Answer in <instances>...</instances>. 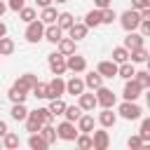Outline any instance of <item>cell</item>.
<instances>
[{
	"mask_svg": "<svg viewBox=\"0 0 150 150\" xmlns=\"http://www.w3.org/2000/svg\"><path fill=\"white\" fill-rule=\"evenodd\" d=\"M0 148H2V141H0Z\"/></svg>",
	"mask_w": 150,
	"mask_h": 150,
	"instance_id": "53",
	"label": "cell"
},
{
	"mask_svg": "<svg viewBox=\"0 0 150 150\" xmlns=\"http://www.w3.org/2000/svg\"><path fill=\"white\" fill-rule=\"evenodd\" d=\"M28 148H30V150H45V148H49V143H47V141L35 131V134H30V136H28Z\"/></svg>",
	"mask_w": 150,
	"mask_h": 150,
	"instance_id": "29",
	"label": "cell"
},
{
	"mask_svg": "<svg viewBox=\"0 0 150 150\" xmlns=\"http://www.w3.org/2000/svg\"><path fill=\"white\" fill-rule=\"evenodd\" d=\"M0 141H2V148H7V150H16V148L21 145V141H19V136H16L14 131H7Z\"/></svg>",
	"mask_w": 150,
	"mask_h": 150,
	"instance_id": "28",
	"label": "cell"
},
{
	"mask_svg": "<svg viewBox=\"0 0 150 150\" xmlns=\"http://www.w3.org/2000/svg\"><path fill=\"white\" fill-rule=\"evenodd\" d=\"M54 2H59V5H63V2H68V0H54Z\"/></svg>",
	"mask_w": 150,
	"mask_h": 150,
	"instance_id": "52",
	"label": "cell"
},
{
	"mask_svg": "<svg viewBox=\"0 0 150 150\" xmlns=\"http://www.w3.org/2000/svg\"><path fill=\"white\" fill-rule=\"evenodd\" d=\"M141 105L136 103V101H122L120 105H117V117H122V120H129V122H134V120H138L141 117Z\"/></svg>",
	"mask_w": 150,
	"mask_h": 150,
	"instance_id": "1",
	"label": "cell"
},
{
	"mask_svg": "<svg viewBox=\"0 0 150 150\" xmlns=\"http://www.w3.org/2000/svg\"><path fill=\"white\" fill-rule=\"evenodd\" d=\"M127 145H129V148H141V145H145V143H143V138H141V136L136 134V136H129Z\"/></svg>",
	"mask_w": 150,
	"mask_h": 150,
	"instance_id": "44",
	"label": "cell"
},
{
	"mask_svg": "<svg viewBox=\"0 0 150 150\" xmlns=\"http://www.w3.org/2000/svg\"><path fill=\"white\" fill-rule=\"evenodd\" d=\"M110 145V136L105 129H94L91 131V148L94 150H108Z\"/></svg>",
	"mask_w": 150,
	"mask_h": 150,
	"instance_id": "10",
	"label": "cell"
},
{
	"mask_svg": "<svg viewBox=\"0 0 150 150\" xmlns=\"http://www.w3.org/2000/svg\"><path fill=\"white\" fill-rule=\"evenodd\" d=\"M75 145H77L80 150H91V136H89V134H77Z\"/></svg>",
	"mask_w": 150,
	"mask_h": 150,
	"instance_id": "40",
	"label": "cell"
},
{
	"mask_svg": "<svg viewBox=\"0 0 150 150\" xmlns=\"http://www.w3.org/2000/svg\"><path fill=\"white\" fill-rule=\"evenodd\" d=\"M26 131L28 134H35V131H40V127H42V120L35 115V110H28V115H26Z\"/></svg>",
	"mask_w": 150,
	"mask_h": 150,
	"instance_id": "21",
	"label": "cell"
},
{
	"mask_svg": "<svg viewBox=\"0 0 150 150\" xmlns=\"http://www.w3.org/2000/svg\"><path fill=\"white\" fill-rule=\"evenodd\" d=\"M66 94V80L61 75H54L49 82H47V98H59Z\"/></svg>",
	"mask_w": 150,
	"mask_h": 150,
	"instance_id": "7",
	"label": "cell"
},
{
	"mask_svg": "<svg viewBox=\"0 0 150 150\" xmlns=\"http://www.w3.org/2000/svg\"><path fill=\"white\" fill-rule=\"evenodd\" d=\"M94 91H96V94H94V96H96V103H98L101 108H115L117 96L112 94V89H108V87H103V84H101V87H98V89H94Z\"/></svg>",
	"mask_w": 150,
	"mask_h": 150,
	"instance_id": "4",
	"label": "cell"
},
{
	"mask_svg": "<svg viewBox=\"0 0 150 150\" xmlns=\"http://www.w3.org/2000/svg\"><path fill=\"white\" fill-rule=\"evenodd\" d=\"M35 115L42 120V124H52V120H54V115L49 112V108H35Z\"/></svg>",
	"mask_w": 150,
	"mask_h": 150,
	"instance_id": "43",
	"label": "cell"
},
{
	"mask_svg": "<svg viewBox=\"0 0 150 150\" xmlns=\"http://www.w3.org/2000/svg\"><path fill=\"white\" fill-rule=\"evenodd\" d=\"M5 12H7V5H5V2H2V0H0V16H2V14H5Z\"/></svg>",
	"mask_w": 150,
	"mask_h": 150,
	"instance_id": "51",
	"label": "cell"
},
{
	"mask_svg": "<svg viewBox=\"0 0 150 150\" xmlns=\"http://www.w3.org/2000/svg\"><path fill=\"white\" fill-rule=\"evenodd\" d=\"M82 91H84V80H82V77L73 75L70 80H66V94H70V96H80Z\"/></svg>",
	"mask_w": 150,
	"mask_h": 150,
	"instance_id": "15",
	"label": "cell"
},
{
	"mask_svg": "<svg viewBox=\"0 0 150 150\" xmlns=\"http://www.w3.org/2000/svg\"><path fill=\"white\" fill-rule=\"evenodd\" d=\"M143 45H145V38H143L138 30H129V33H127V38H124V45H122V47H127V49L131 52V49L143 47Z\"/></svg>",
	"mask_w": 150,
	"mask_h": 150,
	"instance_id": "13",
	"label": "cell"
},
{
	"mask_svg": "<svg viewBox=\"0 0 150 150\" xmlns=\"http://www.w3.org/2000/svg\"><path fill=\"white\" fill-rule=\"evenodd\" d=\"M2 35H7V23H5V21H0V38H2Z\"/></svg>",
	"mask_w": 150,
	"mask_h": 150,
	"instance_id": "50",
	"label": "cell"
},
{
	"mask_svg": "<svg viewBox=\"0 0 150 150\" xmlns=\"http://www.w3.org/2000/svg\"><path fill=\"white\" fill-rule=\"evenodd\" d=\"M47 66H49L52 75H63L66 73V56L59 54V52H54V54L47 56Z\"/></svg>",
	"mask_w": 150,
	"mask_h": 150,
	"instance_id": "8",
	"label": "cell"
},
{
	"mask_svg": "<svg viewBox=\"0 0 150 150\" xmlns=\"http://www.w3.org/2000/svg\"><path fill=\"white\" fill-rule=\"evenodd\" d=\"M77 127H75V122H68V120H63L59 127H56V138H61V141H75L77 138Z\"/></svg>",
	"mask_w": 150,
	"mask_h": 150,
	"instance_id": "6",
	"label": "cell"
},
{
	"mask_svg": "<svg viewBox=\"0 0 150 150\" xmlns=\"http://www.w3.org/2000/svg\"><path fill=\"white\" fill-rule=\"evenodd\" d=\"M26 40L30 42V45H35V42H40L42 40V35H45V23L40 21V19H33V21H28L26 23Z\"/></svg>",
	"mask_w": 150,
	"mask_h": 150,
	"instance_id": "2",
	"label": "cell"
},
{
	"mask_svg": "<svg viewBox=\"0 0 150 150\" xmlns=\"http://www.w3.org/2000/svg\"><path fill=\"white\" fill-rule=\"evenodd\" d=\"M82 80H84V89H91V91H94V89H98V87L103 84V77H101L96 70H89Z\"/></svg>",
	"mask_w": 150,
	"mask_h": 150,
	"instance_id": "20",
	"label": "cell"
},
{
	"mask_svg": "<svg viewBox=\"0 0 150 150\" xmlns=\"http://www.w3.org/2000/svg\"><path fill=\"white\" fill-rule=\"evenodd\" d=\"M150 7V0H131V9H143Z\"/></svg>",
	"mask_w": 150,
	"mask_h": 150,
	"instance_id": "46",
	"label": "cell"
},
{
	"mask_svg": "<svg viewBox=\"0 0 150 150\" xmlns=\"http://www.w3.org/2000/svg\"><path fill=\"white\" fill-rule=\"evenodd\" d=\"M0 59H2V56H0Z\"/></svg>",
	"mask_w": 150,
	"mask_h": 150,
	"instance_id": "55",
	"label": "cell"
},
{
	"mask_svg": "<svg viewBox=\"0 0 150 150\" xmlns=\"http://www.w3.org/2000/svg\"><path fill=\"white\" fill-rule=\"evenodd\" d=\"M87 33H89V28L84 26V21H82V23H80V21H75V23L68 28V38H73L75 42L84 40V38H87Z\"/></svg>",
	"mask_w": 150,
	"mask_h": 150,
	"instance_id": "18",
	"label": "cell"
},
{
	"mask_svg": "<svg viewBox=\"0 0 150 150\" xmlns=\"http://www.w3.org/2000/svg\"><path fill=\"white\" fill-rule=\"evenodd\" d=\"M134 73H136V68H134V63H131V61H124V63H120V66H117V77L131 80V77H134Z\"/></svg>",
	"mask_w": 150,
	"mask_h": 150,
	"instance_id": "30",
	"label": "cell"
},
{
	"mask_svg": "<svg viewBox=\"0 0 150 150\" xmlns=\"http://www.w3.org/2000/svg\"><path fill=\"white\" fill-rule=\"evenodd\" d=\"M61 38H63V30H61L56 23H47V26H45V35H42V40H47V42L56 45Z\"/></svg>",
	"mask_w": 150,
	"mask_h": 150,
	"instance_id": "17",
	"label": "cell"
},
{
	"mask_svg": "<svg viewBox=\"0 0 150 150\" xmlns=\"http://www.w3.org/2000/svg\"><path fill=\"white\" fill-rule=\"evenodd\" d=\"M75 127H77V131H80V134H91V131H94V127H96V122H94V115H89V112L84 115V112H82V115L77 117Z\"/></svg>",
	"mask_w": 150,
	"mask_h": 150,
	"instance_id": "12",
	"label": "cell"
},
{
	"mask_svg": "<svg viewBox=\"0 0 150 150\" xmlns=\"http://www.w3.org/2000/svg\"><path fill=\"white\" fill-rule=\"evenodd\" d=\"M110 56H112V61H115V63L120 66V63H124V61H129V49H127V47H115Z\"/></svg>",
	"mask_w": 150,
	"mask_h": 150,
	"instance_id": "36",
	"label": "cell"
},
{
	"mask_svg": "<svg viewBox=\"0 0 150 150\" xmlns=\"http://www.w3.org/2000/svg\"><path fill=\"white\" fill-rule=\"evenodd\" d=\"M138 23H141V14H138V9H127V12L120 14V26H122L127 33H129V30H136Z\"/></svg>",
	"mask_w": 150,
	"mask_h": 150,
	"instance_id": "3",
	"label": "cell"
},
{
	"mask_svg": "<svg viewBox=\"0 0 150 150\" xmlns=\"http://www.w3.org/2000/svg\"><path fill=\"white\" fill-rule=\"evenodd\" d=\"M14 49H16L14 40H12V38H7V35H2V38H0V56H9Z\"/></svg>",
	"mask_w": 150,
	"mask_h": 150,
	"instance_id": "33",
	"label": "cell"
},
{
	"mask_svg": "<svg viewBox=\"0 0 150 150\" xmlns=\"http://www.w3.org/2000/svg\"><path fill=\"white\" fill-rule=\"evenodd\" d=\"M66 70H70V73H75V75L84 73V70H87V59L80 56L77 52L68 54V56H66Z\"/></svg>",
	"mask_w": 150,
	"mask_h": 150,
	"instance_id": "5",
	"label": "cell"
},
{
	"mask_svg": "<svg viewBox=\"0 0 150 150\" xmlns=\"http://www.w3.org/2000/svg\"><path fill=\"white\" fill-rule=\"evenodd\" d=\"M52 2H54V0H35V5H38L40 9H42V7H47V5H52Z\"/></svg>",
	"mask_w": 150,
	"mask_h": 150,
	"instance_id": "49",
	"label": "cell"
},
{
	"mask_svg": "<svg viewBox=\"0 0 150 150\" xmlns=\"http://www.w3.org/2000/svg\"><path fill=\"white\" fill-rule=\"evenodd\" d=\"M134 80L141 84V89L145 91V89H150V73L148 70H136L134 73Z\"/></svg>",
	"mask_w": 150,
	"mask_h": 150,
	"instance_id": "37",
	"label": "cell"
},
{
	"mask_svg": "<svg viewBox=\"0 0 150 150\" xmlns=\"http://www.w3.org/2000/svg\"><path fill=\"white\" fill-rule=\"evenodd\" d=\"M56 16H59V12H56V7H52V5H47V7H42L40 9V21L47 26V23H56Z\"/></svg>",
	"mask_w": 150,
	"mask_h": 150,
	"instance_id": "22",
	"label": "cell"
},
{
	"mask_svg": "<svg viewBox=\"0 0 150 150\" xmlns=\"http://www.w3.org/2000/svg\"><path fill=\"white\" fill-rule=\"evenodd\" d=\"M115 19H117V12L112 7H103L101 9V23H112Z\"/></svg>",
	"mask_w": 150,
	"mask_h": 150,
	"instance_id": "41",
	"label": "cell"
},
{
	"mask_svg": "<svg viewBox=\"0 0 150 150\" xmlns=\"http://www.w3.org/2000/svg\"><path fill=\"white\" fill-rule=\"evenodd\" d=\"M16 14H19V19H21L23 23H28V21L38 19V9H35V7H26V5H23V7H21Z\"/></svg>",
	"mask_w": 150,
	"mask_h": 150,
	"instance_id": "34",
	"label": "cell"
},
{
	"mask_svg": "<svg viewBox=\"0 0 150 150\" xmlns=\"http://www.w3.org/2000/svg\"><path fill=\"white\" fill-rule=\"evenodd\" d=\"M63 110H66V101L59 96V98H49V112L56 117V115H63Z\"/></svg>",
	"mask_w": 150,
	"mask_h": 150,
	"instance_id": "35",
	"label": "cell"
},
{
	"mask_svg": "<svg viewBox=\"0 0 150 150\" xmlns=\"http://www.w3.org/2000/svg\"><path fill=\"white\" fill-rule=\"evenodd\" d=\"M110 2L112 0H94V7L96 9H103V7H110Z\"/></svg>",
	"mask_w": 150,
	"mask_h": 150,
	"instance_id": "47",
	"label": "cell"
},
{
	"mask_svg": "<svg viewBox=\"0 0 150 150\" xmlns=\"http://www.w3.org/2000/svg\"><path fill=\"white\" fill-rule=\"evenodd\" d=\"M96 73L101 75V77H117V63L110 59V61H101L98 66H96Z\"/></svg>",
	"mask_w": 150,
	"mask_h": 150,
	"instance_id": "14",
	"label": "cell"
},
{
	"mask_svg": "<svg viewBox=\"0 0 150 150\" xmlns=\"http://www.w3.org/2000/svg\"><path fill=\"white\" fill-rule=\"evenodd\" d=\"M141 94H143V89H141V84H138L134 77L124 82V89H122V98H124V101H138Z\"/></svg>",
	"mask_w": 150,
	"mask_h": 150,
	"instance_id": "9",
	"label": "cell"
},
{
	"mask_svg": "<svg viewBox=\"0 0 150 150\" xmlns=\"http://www.w3.org/2000/svg\"><path fill=\"white\" fill-rule=\"evenodd\" d=\"M35 82H38V75H35V73H23V75H19V77H16V82H14V84H16V87H21V89H26V91L30 94V89H33V84H35Z\"/></svg>",
	"mask_w": 150,
	"mask_h": 150,
	"instance_id": "19",
	"label": "cell"
},
{
	"mask_svg": "<svg viewBox=\"0 0 150 150\" xmlns=\"http://www.w3.org/2000/svg\"><path fill=\"white\" fill-rule=\"evenodd\" d=\"M7 131H9V129H7V122H5V120H0V138H2Z\"/></svg>",
	"mask_w": 150,
	"mask_h": 150,
	"instance_id": "48",
	"label": "cell"
},
{
	"mask_svg": "<svg viewBox=\"0 0 150 150\" xmlns=\"http://www.w3.org/2000/svg\"><path fill=\"white\" fill-rule=\"evenodd\" d=\"M7 96H9V101H12V103H26L28 91H26V89H21V87H16V84H12V87H9V91H7Z\"/></svg>",
	"mask_w": 150,
	"mask_h": 150,
	"instance_id": "23",
	"label": "cell"
},
{
	"mask_svg": "<svg viewBox=\"0 0 150 150\" xmlns=\"http://www.w3.org/2000/svg\"><path fill=\"white\" fill-rule=\"evenodd\" d=\"M148 56H150V54H148L145 45H143V47H136V49H131V52H129V61H131V63H145V61H148Z\"/></svg>",
	"mask_w": 150,
	"mask_h": 150,
	"instance_id": "25",
	"label": "cell"
},
{
	"mask_svg": "<svg viewBox=\"0 0 150 150\" xmlns=\"http://www.w3.org/2000/svg\"><path fill=\"white\" fill-rule=\"evenodd\" d=\"M84 110L80 108V105H66V110H63V117L68 120V122H77V117L82 115Z\"/></svg>",
	"mask_w": 150,
	"mask_h": 150,
	"instance_id": "38",
	"label": "cell"
},
{
	"mask_svg": "<svg viewBox=\"0 0 150 150\" xmlns=\"http://www.w3.org/2000/svg\"><path fill=\"white\" fill-rule=\"evenodd\" d=\"M138 136L143 138V143H150V120L145 117L141 122V129H138Z\"/></svg>",
	"mask_w": 150,
	"mask_h": 150,
	"instance_id": "42",
	"label": "cell"
},
{
	"mask_svg": "<svg viewBox=\"0 0 150 150\" xmlns=\"http://www.w3.org/2000/svg\"><path fill=\"white\" fill-rule=\"evenodd\" d=\"M38 134H40L49 145H52V143H56V127H52V124H42Z\"/></svg>",
	"mask_w": 150,
	"mask_h": 150,
	"instance_id": "31",
	"label": "cell"
},
{
	"mask_svg": "<svg viewBox=\"0 0 150 150\" xmlns=\"http://www.w3.org/2000/svg\"><path fill=\"white\" fill-rule=\"evenodd\" d=\"M77 105L84 110V112H91L98 103H96V96H94V91H82L80 96H77Z\"/></svg>",
	"mask_w": 150,
	"mask_h": 150,
	"instance_id": "11",
	"label": "cell"
},
{
	"mask_svg": "<svg viewBox=\"0 0 150 150\" xmlns=\"http://www.w3.org/2000/svg\"><path fill=\"white\" fill-rule=\"evenodd\" d=\"M98 124H101L103 129L115 127V124H117V112H112V108H103V110L98 112Z\"/></svg>",
	"mask_w": 150,
	"mask_h": 150,
	"instance_id": "16",
	"label": "cell"
},
{
	"mask_svg": "<svg viewBox=\"0 0 150 150\" xmlns=\"http://www.w3.org/2000/svg\"><path fill=\"white\" fill-rule=\"evenodd\" d=\"M23 5H26V0H7V7H9L12 12H19Z\"/></svg>",
	"mask_w": 150,
	"mask_h": 150,
	"instance_id": "45",
	"label": "cell"
},
{
	"mask_svg": "<svg viewBox=\"0 0 150 150\" xmlns=\"http://www.w3.org/2000/svg\"><path fill=\"white\" fill-rule=\"evenodd\" d=\"M0 105H2V101H0Z\"/></svg>",
	"mask_w": 150,
	"mask_h": 150,
	"instance_id": "54",
	"label": "cell"
},
{
	"mask_svg": "<svg viewBox=\"0 0 150 150\" xmlns=\"http://www.w3.org/2000/svg\"><path fill=\"white\" fill-rule=\"evenodd\" d=\"M9 115H12V120H16V122H23V120H26V115H28V108H26V103H14Z\"/></svg>",
	"mask_w": 150,
	"mask_h": 150,
	"instance_id": "32",
	"label": "cell"
},
{
	"mask_svg": "<svg viewBox=\"0 0 150 150\" xmlns=\"http://www.w3.org/2000/svg\"><path fill=\"white\" fill-rule=\"evenodd\" d=\"M84 26L87 28H98L101 26V9H89L87 12V16H84Z\"/></svg>",
	"mask_w": 150,
	"mask_h": 150,
	"instance_id": "24",
	"label": "cell"
},
{
	"mask_svg": "<svg viewBox=\"0 0 150 150\" xmlns=\"http://www.w3.org/2000/svg\"><path fill=\"white\" fill-rule=\"evenodd\" d=\"M73 23H75V16H73L70 12H59V16H56V26H59L61 30H68Z\"/></svg>",
	"mask_w": 150,
	"mask_h": 150,
	"instance_id": "26",
	"label": "cell"
},
{
	"mask_svg": "<svg viewBox=\"0 0 150 150\" xmlns=\"http://www.w3.org/2000/svg\"><path fill=\"white\" fill-rule=\"evenodd\" d=\"M30 94L35 96V98H47V82H35L33 84V89H30Z\"/></svg>",
	"mask_w": 150,
	"mask_h": 150,
	"instance_id": "39",
	"label": "cell"
},
{
	"mask_svg": "<svg viewBox=\"0 0 150 150\" xmlns=\"http://www.w3.org/2000/svg\"><path fill=\"white\" fill-rule=\"evenodd\" d=\"M56 47H59V54L68 56V54L75 52V40H73V38H61V40L56 42Z\"/></svg>",
	"mask_w": 150,
	"mask_h": 150,
	"instance_id": "27",
	"label": "cell"
}]
</instances>
